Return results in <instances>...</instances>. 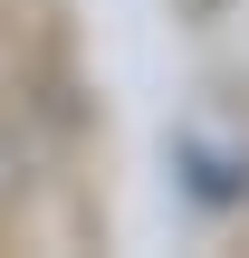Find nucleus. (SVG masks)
Returning a JSON list of instances; mask_svg holds the SVG:
<instances>
[{
    "label": "nucleus",
    "instance_id": "obj_1",
    "mask_svg": "<svg viewBox=\"0 0 249 258\" xmlns=\"http://www.w3.org/2000/svg\"><path fill=\"white\" fill-rule=\"evenodd\" d=\"M182 163H192V191L202 201H240L249 191V153H211L202 124H182Z\"/></svg>",
    "mask_w": 249,
    "mask_h": 258
}]
</instances>
